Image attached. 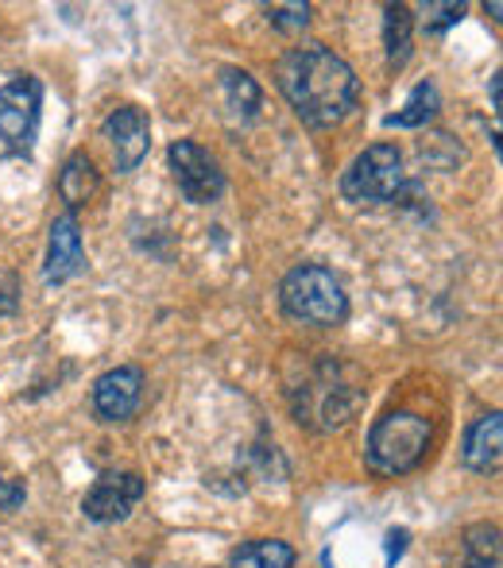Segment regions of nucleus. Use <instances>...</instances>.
Listing matches in <instances>:
<instances>
[{"label": "nucleus", "mask_w": 503, "mask_h": 568, "mask_svg": "<svg viewBox=\"0 0 503 568\" xmlns=\"http://www.w3.org/2000/svg\"><path fill=\"white\" fill-rule=\"evenodd\" d=\"M419 12H422V28L437 36V31L453 28V23L465 16V4H461V0H445V4H422Z\"/></svg>", "instance_id": "nucleus-20"}, {"label": "nucleus", "mask_w": 503, "mask_h": 568, "mask_svg": "<svg viewBox=\"0 0 503 568\" xmlns=\"http://www.w3.org/2000/svg\"><path fill=\"white\" fill-rule=\"evenodd\" d=\"M500 453H503V418L500 414H484V418H476L473 426H469L461 460L473 471H496Z\"/></svg>", "instance_id": "nucleus-12"}, {"label": "nucleus", "mask_w": 503, "mask_h": 568, "mask_svg": "<svg viewBox=\"0 0 503 568\" xmlns=\"http://www.w3.org/2000/svg\"><path fill=\"white\" fill-rule=\"evenodd\" d=\"M275 78L286 105L310 128L341 124L361 98V82H356L353 67L322 43L286 51L275 67Z\"/></svg>", "instance_id": "nucleus-1"}, {"label": "nucleus", "mask_w": 503, "mask_h": 568, "mask_svg": "<svg viewBox=\"0 0 503 568\" xmlns=\"http://www.w3.org/2000/svg\"><path fill=\"white\" fill-rule=\"evenodd\" d=\"M171 171H174V182H179L182 197L194 205H210L225 194V174H221L218 159L194 140H174L171 151Z\"/></svg>", "instance_id": "nucleus-7"}, {"label": "nucleus", "mask_w": 503, "mask_h": 568, "mask_svg": "<svg viewBox=\"0 0 503 568\" xmlns=\"http://www.w3.org/2000/svg\"><path fill=\"white\" fill-rule=\"evenodd\" d=\"M411 28H414V16L406 4L383 8V43H388V62L395 70L406 67V59H411Z\"/></svg>", "instance_id": "nucleus-17"}, {"label": "nucleus", "mask_w": 503, "mask_h": 568, "mask_svg": "<svg viewBox=\"0 0 503 568\" xmlns=\"http://www.w3.org/2000/svg\"><path fill=\"white\" fill-rule=\"evenodd\" d=\"M23 499H28V487L16 476L8 464H0V510H20Z\"/></svg>", "instance_id": "nucleus-21"}, {"label": "nucleus", "mask_w": 503, "mask_h": 568, "mask_svg": "<svg viewBox=\"0 0 503 568\" xmlns=\"http://www.w3.org/2000/svg\"><path fill=\"white\" fill-rule=\"evenodd\" d=\"M221 98H225V109L233 113L241 124H249L260 113V85L249 70H237V67H225L221 70Z\"/></svg>", "instance_id": "nucleus-14"}, {"label": "nucleus", "mask_w": 503, "mask_h": 568, "mask_svg": "<svg viewBox=\"0 0 503 568\" xmlns=\"http://www.w3.org/2000/svg\"><path fill=\"white\" fill-rule=\"evenodd\" d=\"M43 116V85L31 74H12L0 85V140L12 151H28L36 143Z\"/></svg>", "instance_id": "nucleus-6"}, {"label": "nucleus", "mask_w": 503, "mask_h": 568, "mask_svg": "<svg viewBox=\"0 0 503 568\" xmlns=\"http://www.w3.org/2000/svg\"><path fill=\"white\" fill-rule=\"evenodd\" d=\"M294 414L299 422L314 429H341L356 414L364 398L361 375L349 364H338L333 356H322L318 364H310L306 379L299 387H291Z\"/></svg>", "instance_id": "nucleus-2"}, {"label": "nucleus", "mask_w": 503, "mask_h": 568, "mask_svg": "<svg viewBox=\"0 0 503 568\" xmlns=\"http://www.w3.org/2000/svg\"><path fill=\"white\" fill-rule=\"evenodd\" d=\"M492 109H496V113H500V74L492 78Z\"/></svg>", "instance_id": "nucleus-23"}, {"label": "nucleus", "mask_w": 503, "mask_h": 568, "mask_svg": "<svg viewBox=\"0 0 503 568\" xmlns=\"http://www.w3.org/2000/svg\"><path fill=\"white\" fill-rule=\"evenodd\" d=\"M229 568H294V549L279 538H255L229 557Z\"/></svg>", "instance_id": "nucleus-16"}, {"label": "nucleus", "mask_w": 503, "mask_h": 568, "mask_svg": "<svg viewBox=\"0 0 503 568\" xmlns=\"http://www.w3.org/2000/svg\"><path fill=\"white\" fill-rule=\"evenodd\" d=\"M279 302H283L286 317L314 325V329H338L349 317L345 286L330 267H318V263H302V267L286 271L283 286H279Z\"/></svg>", "instance_id": "nucleus-3"}, {"label": "nucleus", "mask_w": 503, "mask_h": 568, "mask_svg": "<svg viewBox=\"0 0 503 568\" xmlns=\"http://www.w3.org/2000/svg\"><path fill=\"white\" fill-rule=\"evenodd\" d=\"M85 267V247H82V229H78L74 213H62L51 221L47 232V263H43V278L51 286L70 283L74 275H82Z\"/></svg>", "instance_id": "nucleus-11"}, {"label": "nucleus", "mask_w": 503, "mask_h": 568, "mask_svg": "<svg viewBox=\"0 0 503 568\" xmlns=\"http://www.w3.org/2000/svg\"><path fill=\"white\" fill-rule=\"evenodd\" d=\"M437 109H442V93H437V85L419 82L411 90V98H406V105L399 109V113H391L383 124L388 128H426L430 120L437 116Z\"/></svg>", "instance_id": "nucleus-15"}, {"label": "nucleus", "mask_w": 503, "mask_h": 568, "mask_svg": "<svg viewBox=\"0 0 503 568\" xmlns=\"http://www.w3.org/2000/svg\"><path fill=\"white\" fill-rule=\"evenodd\" d=\"M388 541H391V546H388V554H391V557H399V554H403L406 530H391V534H388Z\"/></svg>", "instance_id": "nucleus-22"}, {"label": "nucleus", "mask_w": 503, "mask_h": 568, "mask_svg": "<svg viewBox=\"0 0 503 568\" xmlns=\"http://www.w3.org/2000/svg\"><path fill=\"white\" fill-rule=\"evenodd\" d=\"M403 186H406V171L395 143H372V148H364L349 163L345 179H341V194L356 205L399 202Z\"/></svg>", "instance_id": "nucleus-5"}, {"label": "nucleus", "mask_w": 503, "mask_h": 568, "mask_svg": "<svg viewBox=\"0 0 503 568\" xmlns=\"http://www.w3.org/2000/svg\"><path fill=\"white\" fill-rule=\"evenodd\" d=\"M140 398H143V372L132 364L113 367V372H105L93 383V410H98L101 422H128L140 410Z\"/></svg>", "instance_id": "nucleus-10"}, {"label": "nucleus", "mask_w": 503, "mask_h": 568, "mask_svg": "<svg viewBox=\"0 0 503 568\" xmlns=\"http://www.w3.org/2000/svg\"><path fill=\"white\" fill-rule=\"evenodd\" d=\"M140 499H143V479L135 471H105L82 499V510L93 523H121Z\"/></svg>", "instance_id": "nucleus-8"}, {"label": "nucleus", "mask_w": 503, "mask_h": 568, "mask_svg": "<svg viewBox=\"0 0 503 568\" xmlns=\"http://www.w3.org/2000/svg\"><path fill=\"white\" fill-rule=\"evenodd\" d=\"M98 186H101V179H98L93 159L85 155V151H74L59 171V197L70 205V210H82V205L93 202Z\"/></svg>", "instance_id": "nucleus-13"}, {"label": "nucleus", "mask_w": 503, "mask_h": 568, "mask_svg": "<svg viewBox=\"0 0 503 568\" xmlns=\"http://www.w3.org/2000/svg\"><path fill=\"white\" fill-rule=\"evenodd\" d=\"M268 20L279 31H302L310 23V4L294 0V4H268Z\"/></svg>", "instance_id": "nucleus-19"}, {"label": "nucleus", "mask_w": 503, "mask_h": 568, "mask_svg": "<svg viewBox=\"0 0 503 568\" xmlns=\"http://www.w3.org/2000/svg\"><path fill=\"white\" fill-rule=\"evenodd\" d=\"M430 449V422L414 410H391L369 434V468L376 476H403L419 468Z\"/></svg>", "instance_id": "nucleus-4"}, {"label": "nucleus", "mask_w": 503, "mask_h": 568, "mask_svg": "<svg viewBox=\"0 0 503 568\" xmlns=\"http://www.w3.org/2000/svg\"><path fill=\"white\" fill-rule=\"evenodd\" d=\"M465 568H500V530L489 523L465 530Z\"/></svg>", "instance_id": "nucleus-18"}, {"label": "nucleus", "mask_w": 503, "mask_h": 568, "mask_svg": "<svg viewBox=\"0 0 503 568\" xmlns=\"http://www.w3.org/2000/svg\"><path fill=\"white\" fill-rule=\"evenodd\" d=\"M105 140L113 148V159H117V171L128 174L143 163L151 148V124H148V113L140 105H121L113 109L105 120Z\"/></svg>", "instance_id": "nucleus-9"}]
</instances>
